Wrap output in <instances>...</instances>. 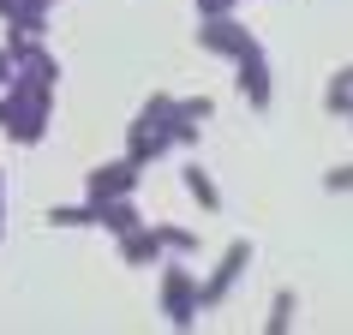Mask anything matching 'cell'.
<instances>
[{
    "label": "cell",
    "instance_id": "cell-7",
    "mask_svg": "<svg viewBox=\"0 0 353 335\" xmlns=\"http://www.w3.org/2000/svg\"><path fill=\"white\" fill-rule=\"evenodd\" d=\"M114 252H120V263H126V270H156V263L168 258L156 222H138L132 234H114Z\"/></svg>",
    "mask_w": 353,
    "mask_h": 335
},
{
    "label": "cell",
    "instance_id": "cell-14",
    "mask_svg": "<svg viewBox=\"0 0 353 335\" xmlns=\"http://www.w3.org/2000/svg\"><path fill=\"white\" fill-rule=\"evenodd\" d=\"M323 192H330V198H341V192H353V162L330 168V174H323Z\"/></svg>",
    "mask_w": 353,
    "mask_h": 335
},
{
    "label": "cell",
    "instance_id": "cell-2",
    "mask_svg": "<svg viewBox=\"0 0 353 335\" xmlns=\"http://www.w3.org/2000/svg\"><path fill=\"white\" fill-rule=\"evenodd\" d=\"M174 96L168 90H156L144 102V108L132 114V126H126V156L138 168H150V162H162V156H174Z\"/></svg>",
    "mask_w": 353,
    "mask_h": 335
},
{
    "label": "cell",
    "instance_id": "cell-12",
    "mask_svg": "<svg viewBox=\"0 0 353 335\" xmlns=\"http://www.w3.org/2000/svg\"><path fill=\"white\" fill-rule=\"evenodd\" d=\"M156 234H162V252L168 258H198V234H192V227H180V222H156Z\"/></svg>",
    "mask_w": 353,
    "mask_h": 335
},
{
    "label": "cell",
    "instance_id": "cell-5",
    "mask_svg": "<svg viewBox=\"0 0 353 335\" xmlns=\"http://www.w3.org/2000/svg\"><path fill=\"white\" fill-rule=\"evenodd\" d=\"M252 258H258V245H252V240L240 234V240H234V245L222 252V263H216V270H210V276L198 281V299H204V312H216V305H222V299H228V294H234V287L245 281Z\"/></svg>",
    "mask_w": 353,
    "mask_h": 335
},
{
    "label": "cell",
    "instance_id": "cell-8",
    "mask_svg": "<svg viewBox=\"0 0 353 335\" xmlns=\"http://www.w3.org/2000/svg\"><path fill=\"white\" fill-rule=\"evenodd\" d=\"M180 186H186V198L204 210V216H222V186L210 180L204 162H192V156H186V168H180Z\"/></svg>",
    "mask_w": 353,
    "mask_h": 335
},
{
    "label": "cell",
    "instance_id": "cell-9",
    "mask_svg": "<svg viewBox=\"0 0 353 335\" xmlns=\"http://www.w3.org/2000/svg\"><path fill=\"white\" fill-rule=\"evenodd\" d=\"M138 222H144V216H138V198H108V204H96V227H102V234H132Z\"/></svg>",
    "mask_w": 353,
    "mask_h": 335
},
{
    "label": "cell",
    "instance_id": "cell-10",
    "mask_svg": "<svg viewBox=\"0 0 353 335\" xmlns=\"http://www.w3.org/2000/svg\"><path fill=\"white\" fill-rule=\"evenodd\" d=\"M323 108L341 114V120H353V66L330 72V84H323Z\"/></svg>",
    "mask_w": 353,
    "mask_h": 335
},
{
    "label": "cell",
    "instance_id": "cell-15",
    "mask_svg": "<svg viewBox=\"0 0 353 335\" xmlns=\"http://www.w3.org/2000/svg\"><path fill=\"white\" fill-rule=\"evenodd\" d=\"M198 19H222V12H240V0H192Z\"/></svg>",
    "mask_w": 353,
    "mask_h": 335
},
{
    "label": "cell",
    "instance_id": "cell-4",
    "mask_svg": "<svg viewBox=\"0 0 353 335\" xmlns=\"http://www.w3.org/2000/svg\"><path fill=\"white\" fill-rule=\"evenodd\" d=\"M228 66H234V78H240L245 108L270 114V102H276V60H270V48H263V42H245V48L228 60Z\"/></svg>",
    "mask_w": 353,
    "mask_h": 335
},
{
    "label": "cell",
    "instance_id": "cell-11",
    "mask_svg": "<svg viewBox=\"0 0 353 335\" xmlns=\"http://www.w3.org/2000/svg\"><path fill=\"white\" fill-rule=\"evenodd\" d=\"M294 317H299V294H294V287H281V294L270 299V317H263V335H288V329H294Z\"/></svg>",
    "mask_w": 353,
    "mask_h": 335
},
{
    "label": "cell",
    "instance_id": "cell-17",
    "mask_svg": "<svg viewBox=\"0 0 353 335\" xmlns=\"http://www.w3.org/2000/svg\"><path fill=\"white\" fill-rule=\"evenodd\" d=\"M0 240H6V174H0Z\"/></svg>",
    "mask_w": 353,
    "mask_h": 335
},
{
    "label": "cell",
    "instance_id": "cell-18",
    "mask_svg": "<svg viewBox=\"0 0 353 335\" xmlns=\"http://www.w3.org/2000/svg\"><path fill=\"white\" fill-rule=\"evenodd\" d=\"M37 6H48V12H54V6H60V0H37Z\"/></svg>",
    "mask_w": 353,
    "mask_h": 335
},
{
    "label": "cell",
    "instance_id": "cell-3",
    "mask_svg": "<svg viewBox=\"0 0 353 335\" xmlns=\"http://www.w3.org/2000/svg\"><path fill=\"white\" fill-rule=\"evenodd\" d=\"M162 281H156V305H162V323L168 329H198V317H204V299H198V276L186 270V258H162L156 263Z\"/></svg>",
    "mask_w": 353,
    "mask_h": 335
},
{
    "label": "cell",
    "instance_id": "cell-6",
    "mask_svg": "<svg viewBox=\"0 0 353 335\" xmlns=\"http://www.w3.org/2000/svg\"><path fill=\"white\" fill-rule=\"evenodd\" d=\"M138 186H144V168L132 162V156H114V162L90 168L84 174V198L90 204H108V198H138Z\"/></svg>",
    "mask_w": 353,
    "mask_h": 335
},
{
    "label": "cell",
    "instance_id": "cell-16",
    "mask_svg": "<svg viewBox=\"0 0 353 335\" xmlns=\"http://www.w3.org/2000/svg\"><path fill=\"white\" fill-rule=\"evenodd\" d=\"M12 72H19V66H12V54H6V42H0V90L12 84Z\"/></svg>",
    "mask_w": 353,
    "mask_h": 335
},
{
    "label": "cell",
    "instance_id": "cell-1",
    "mask_svg": "<svg viewBox=\"0 0 353 335\" xmlns=\"http://www.w3.org/2000/svg\"><path fill=\"white\" fill-rule=\"evenodd\" d=\"M48 126H54V84L12 72V84L0 90V138L19 150H37Z\"/></svg>",
    "mask_w": 353,
    "mask_h": 335
},
{
    "label": "cell",
    "instance_id": "cell-13",
    "mask_svg": "<svg viewBox=\"0 0 353 335\" xmlns=\"http://www.w3.org/2000/svg\"><path fill=\"white\" fill-rule=\"evenodd\" d=\"M42 222H48V227H96V204H90V198H78V204H54Z\"/></svg>",
    "mask_w": 353,
    "mask_h": 335
}]
</instances>
